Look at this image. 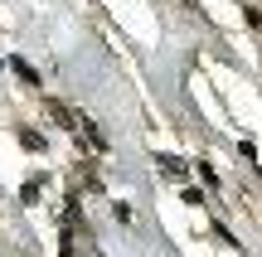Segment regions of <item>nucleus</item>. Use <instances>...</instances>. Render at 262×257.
I'll return each instance as SVG.
<instances>
[]
</instances>
